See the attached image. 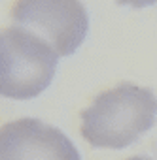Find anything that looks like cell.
<instances>
[{
  "label": "cell",
  "mask_w": 157,
  "mask_h": 160,
  "mask_svg": "<svg viewBox=\"0 0 157 160\" xmlns=\"http://www.w3.org/2000/svg\"><path fill=\"white\" fill-rule=\"evenodd\" d=\"M157 117L153 91L121 83L102 91L82 111V136L99 149H125L144 136Z\"/></svg>",
  "instance_id": "obj_1"
},
{
  "label": "cell",
  "mask_w": 157,
  "mask_h": 160,
  "mask_svg": "<svg viewBox=\"0 0 157 160\" xmlns=\"http://www.w3.org/2000/svg\"><path fill=\"white\" fill-rule=\"evenodd\" d=\"M59 55L34 32L10 25L0 32V92L30 100L44 92L57 70Z\"/></svg>",
  "instance_id": "obj_2"
},
{
  "label": "cell",
  "mask_w": 157,
  "mask_h": 160,
  "mask_svg": "<svg viewBox=\"0 0 157 160\" xmlns=\"http://www.w3.org/2000/svg\"><path fill=\"white\" fill-rule=\"evenodd\" d=\"M10 19L46 40L59 57L72 55L89 28L87 10L80 0H14Z\"/></svg>",
  "instance_id": "obj_3"
},
{
  "label": "cell",
  "mask_w": 157,
  "mask_h": 160,
  "mask_svg": "<svg viewBox=\"0 0 157 160\" xmlns=\"http://www.w3.org/2000/svg\"><path fill=\"white\" fill-rule=\"evenodd\" d=\"M0 160H82L74 143L55 126L38 119L2 124Z\"/></svg>",
  "instance_id": "obj_4"
},
{
  "label": "cell",
  "mask_w": 157,
  "mask_h": 160,
  "mask_svg": "<svg viewBox=\"0 0 157 160\" xmlns=\"http://www.w3.org/2000/svg\"><path fill=\"white\" fill-rule=\"evenodd\" d=\"M117 4H121V6H131V8H136V10H142V8H148V6L157 4V0H117Z\"/></svg>",
  "instance_id": "obj_5"
},
{
  "label": "cell",
  "mask_w": 157,
  "mask_h": 160,
  "mask_svg": "<svg viewBox=\"0 0 157 160\" xmlns=\"http://www.w3.org/2000/svg\"><path fill=\"white\" fill-rule=\"evenodd\" d=\"M127 160H151V158H146V156H131Z\"/></svg>",
  "instance_id": "obj_6"
}]
</instances>
